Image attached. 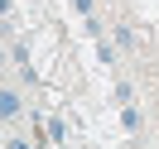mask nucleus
<instances>
[{"label":"nucleus","instance_id":"f257e3e1","mask_svg":"<svg viewBox=\"0 0 159 149\" xmlns=\"http://www.w3.org/2000/svg\"><path fill=\"white\" fill-rule=\"evenodd\" d=\"M24 116V96L15 87H0V125H10V120Z\"/></svg>","mask_w":159,"mask_h":149},{"label":"nucleus","instance_id":"9d476101","mask_svg":"<svg viewBox=\"0 0 159 149\" xmlns=\"http://www.w3.org/2000/svg\"><path fill=\"white\" fill-rule=\"evenodd\" d=\"M5 63H15V53H5V48H0V72H5Z\"/></svg>","mask_w":159,"mask_h":149},{"label":"nucleus","instance_id":"39448f33","mask_svg":"<svg viewBox=\"0 0 159 149\" xmlns=\"http://www.w3.org/2000/svg\"><path fill=\"white\" fill-rule=\"evenodd\" d=\"M116 101H120V106H125V101H135V87H130V82H125V77H120V82H116Z\"/></svg>","mask_w":159,"mask_h":149},{"label":"nucleus","instance_id":"7ed1b4c3","mask_svg":"<svg viewBox=\"0 0 159 149\" xmlns=\"http://www.w3.org/2000/svg\"><path fill=\"white\" fill-rule=\"evenodd\" d=\"M120 125H125V135H140V130H145V111H140L135 101H125V106H120Z\"/></svg>","mask_w":159,"mask_h":149},{"label":"nucleus","instance_id":"1a4fd4ad","mask_svg":"<svg viewBox=\"0 0 159 149\" xmlns=\"http://www.w3.org/2000/svg\"><path fill=\"white\" fill-rule=\"evenodd\" d=\"M15 10V0H0V20H5V15H10Z\"/></svg>","mask_w":159,"mask_h":149},{"label":"nucleus","instance_id":"423d86ee","mask_svg":"<svg viewBox=\"0 0 159 149\" xmlns=\"http://www.w3.org/2000/svg\"><path fill=\"white\" fill-rule=\"evenodd\" d=\"M0 39H20V24H15L10 15H5V20H0Z\"/></svg>","mask_w":159,"mask_h":149},{"label":"nucleus","instance_id":"6e6552de","mask_svg":"<svg viewBox=\"0 0 159 149\" xmlns=\"http://www.w3.org/2000/svg\"><path fill=\"white\" fill-rule=\"evenodd\" d=\"M5 149H34V144H29L24 135H10V139H5Z\"/></svg>","mask_w":159,"mask_h":149},{"label":"nucleus","instance_id":"20e7f679","mask_svg":"<svg viewBox=\"0 0 159 149\" xmlns=\"http://www.w3.org/2000/svg\"><path fill=\"white\" fill-rule=\"evenodd\" d=\"M43 135H48V144H68V120H63V116H43Z\"/></svg>","mask_w":159,"mask_h":149},{"label":"nucleus","instance_id":"f03ea898","mask_svg":"<svg viewBox=\"0 0 159 149\" xmlns=\"http://www.w3.org/2000/svg\"><path fill=\"white\" fill-rule=\"evenodd\" d=\"M111 43L120 48V58L135 53V43H140V39H135V24H130V20H125V24H111Z\"/></svg>","mask_w":159,"mask_h":149},{"label":"nucleus","instance_id":"0eeeda50","mask_svg":"<svg viewBox=\"0 0 159 149\" xmlns=\"http://www.w3.org/2000/svg\"><path fill=\"white\" fill-rule=\"evenodd\" d=\"M72 10H77L82 20H92V15H97V0H72Z\"/></svg>","mask_w":159,"mask_h":149}]
</instances>
